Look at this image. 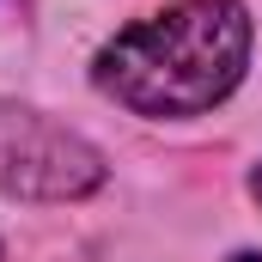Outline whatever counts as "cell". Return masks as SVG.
Masks as SVG:
<instances>
[{
    "label": "cell",
    "instance_id": "obj_1",
    "mask_svg": "<svg viewBox=\"0 0 262 262\" xmlns=\"http://www.w3.org/2000/svg\"><path fill=\"white\" fill-rule=\"evenodd\" d=\"M244 61H250L244 0H171L165 12L104 43L92 79L134 116H201L244 79Z\"/></svg>",
    "mask_w": 262,
    "mask_h": 262
},
{
    "label": "cell",
    "instance_id": "obj_2",
    "mask_svg": "<svg viewBox=\"0 0 262 262\" xmlns=\"http://www.w3.org/2000/svg\"><path fill=\"white\" fill-rule=\"evenodd\" d=\"M104 183V152L55 116L0 98V189L18 201H79Z\"/></svg>",
    "mask_w": 262,
    "mask_h": 262
},
{
    "label": "cell",
    "instance_id": "obj_3",
    "mask_svg": "<svg viewBox=\"0 0 262 262\" xmlns=\"http://www.w3.org/2000/svg\"><path fill=\"white\" fill-rule=\"evenodd\" d=\"M250 195L262 201V165H256V171H250Z\"/></svg>",
    "mask_w": 262,
    "mask_h": 262
},
{
    "label": "cell",
    "instance_id": "obj_4",
    "mask_svg": "<svg viewBox=\"0 0 262 262\" xmlns=\"http://www.w3.org/2000/svg\"><path fill=\"white\" fill-rule=\"evenodd\" d=\"M232 262H262V256H232Z\"/></svg>",
    "mask_w": 262,
    "mask_h": 262
}]
</instances>
